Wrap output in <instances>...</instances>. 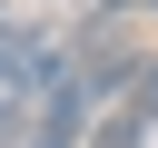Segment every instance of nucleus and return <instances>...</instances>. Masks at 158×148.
I'll use <instances>...</instances> for the list:
<instances>
[{
    "label": "nucleus",
    "mask_w": 158,
    "mask_h": 148,
    "mask_svg": "<svg viewBox=\"0 0 158 148\" xmlns=\"http://www.w3.org/2000/svg\"><path fill=\"white\" fill-rule=\"evenodd\" d=\"M128 79H138V49H69V69L30 99V138L20 148H89Z\"/></svg>",
    "instance_id": "nucleus-1"
},
{
    "label": "nucleus",
    "mask_w": 158,
    "mask_h": 148,
    "mask_svg": "<svg viewBox=\"0 0 158 148\" xmlns=\"http://www.w3.org/2000/svg\"><path fill=\"white\" fill-rule=\"evenodd\" d=\"M89 148H158V59H138V79L118 89V109L99 118Z\"/></svg>",
    "instance_id": "nucleus-2"
},
{
    "label": "nucleus",
    "mask_w": 158,
    "mask_h": 148,
    "mask_svg": "<svg viewBox=\"0 0 158 148\" xmlns=\"http://www.w3.org/2000/svg\"><path fill=\"white\" fill-rule=\"evenodd\" d=\"M118 10H148V0H79V20H118Z\"/></svg>",
    "instance_id": "nucleus-3"
}]
</instances>
